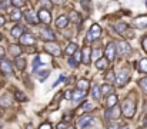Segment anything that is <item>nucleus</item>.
Here are the masks:
<instances>
[{
  "instance_id": "nucleus-1",
  "label": "nucleus",
  "mask_w": 147,
  "mask_h": 129,
  "mask_svg": "<svg viewBox=\"0 0 147 129\" xmlns=\"http://www.w3.org/2000/svg\"><path fill=\"white\" fill-rule=\"evenodd\" d=\"M121 111H123V113H124L126 118H131L134 115V112H136V106H134L133 99H130V98L124 99L123 103H121Z\"/></svg>"
},
{
  "instance_id": "nucleus-2",
  "label": "nucleus",
  "mask_w": 147,
  "mask_h": 129,
  "mask_svg": "<svg viewBox=\"0 0 147 129\" xmlns=\"http://www.w3.org/2000/svg\"><path fill=\"white\" fill-rule=\"evenodd\" d=\"M100 33H101L100 26H98V25H93V26H92V29H90V32H89V33H87V36H86V42H87V40H89V42H93V40L98 39Z\"/></svg>"
},
{
  "instance_id": "nucleus-3",
  "label": "nucleus",
  "mask_w": 147,
  "mask_h": 129,
  "mask_svg": "<svg viewBox=\"0 0 147 129\" xmlns=\"http://www.w3.org/2000/svg\"><path fill=\"white\" fill-rule=\"evenodd\" d=\"M45 47H46V50L49 52L50 55H53V56H60L61 55V50H60L59 44H56L54 42H47L45 44Z\"/></svg>"
},
{
  "instance_id": "nucleus-4",
  "label": "nucleus",
  "mask_w": 147,
  "mask_h": 129,
  "mask_svg": "<svg viewBox=\"0 0 147 129\" xmlns=\"http://www.w3.org/2000/svg\"><path fill=\"white\" fill-rule=\"evenodd\" d=\"M0 70H1V72H3L4 75H7V76L13 73V68H11V63H10V62H9L7 59H4V57H3V59L0 60Z\"/></svg>"
},
{
  "instance_id": "nucleus-5",
  "label": "nucleus",
  "mask_w": 147,
  "mask_h": 129,
  "mask_svg": "<svg viewBox=\"0 0 147 129\" xmlns=\"http://www.w3.org/2000/svg\"><path fill=\"white\" fill-rule=\"evenodd\" d=\"M114 56H116V44L113 42H110L107 44V47H106V59L109 62H113Z\"/></svg>"
},
{
  "instance_id": "nucleus-6",
  "label": "nucleus",
  "mask_w": 147,
  "mask_h": 129,
  "mask_svg": "<svg viewBox=\"0 0 147 129\" xmlns=\"http://www.w3.org/2000/svg\"><path fill=\"white\" fill-rule=\"evenodd\" d=\"M127 81H129V72H127V70H121V72L117 75V78H116V85L123 86V85H126Z\"/></svg>"
},
{
  "instance_id": "nucleus-7",
  "label": "nucleus",
  "mask_w": 147,
  "mask_h": 129,
  "mask_svg": "<svg viewBox=\"0 0 147 129\" xmlns=\"http://www.w3.org/2000/svg\"><path fill=\"white\" fill-rule=\"evenodd\" d=\"M90 125H93V118L90 115H86V116H83V118L79 119V128L80 129H86L87 126H90Z\"/></svg>"
},
{
  "instance_id": "nucleus-8",
  "label": "nucleus",
  "mask_w": 147,
  "mask_h": 129,
  "mask_svg": "<svg viewBox=\"0 0 147 129\" xmlns=\"http://www.w3.org/2000/svg\"><path fill=\"white\" fill-rule=\"evenodd\" d=\"M40 36H42V39H45V40H47V42H53L54 40V33L50 30L49 27H43L42 30H40Z\"/></svg>"
},
{
  "instance_id": "nucleus-9",
  "label": "nucleus",
  "mask_w": 147,
  "mask_h": 129,
  "mask_svg": "<svg viewBox=\"0 0 147 129\" xmlns=\"http://www.w3.org/2000/svg\"><path fill=\"white\" fill-rule=\"evenodd\" d=\"M117 47H119V52H120L121 55H124V56H126V55H129V53H130V50H131V49H130V46H129V43L126 42V40H120V42L117 43Z\"/></svg>"
},
{
  "instance_id": "nucleus-10",
  "label": "nucleus",
  "mask_w": 147,
  "mask_h": 129,
  "mask_svg": "<svg viewBox=\"0 0 147 129\" xmlns=\"http://www.w3.org/2000/svg\"><path fill=\"white\" fill-rule=\"evenodd\" d=\"M39 20H42L43 23L49 25V23H50V20H51L49 10H45V9H42V10L39 12Z\"/></svg>"
},
{
  "instance_id": "nucleus-11",
  "label": "nucleus",
  "mask_w": 147,
  "mask_h": 129,
  "mask_svg": "<svg viewBox=\"0 0 147 129\" xmlns=\"http://www.w3.org/2000/svg\"><path fill=\"white\" fill-rule=\"evenodd\" d=\"M90 53H92V49H90V47H84V49L82 50V55H80V56H82V62H83V63L87 65V63L90 62Z\"/></svg>"
},
{
  "instance_id": "nucleus-12",
  "label": "nucleus",
  "mask_w": 147,
  "mask_h": 129,
  "mask_svg": "<svg viewBox=\"0 0 147 129\" xmlns=\"http://www.w3.org/2000/svg\"><path fill=\"white\" fill-rule=\"evenodd\" d=\"M67 23H69V19H67V16H59L57 17V20H56V26L57 27H60V29H63V27H66L67 26Z\"/></svg>"
},
{
  "instance_id": "nucleus-13",
  "label": "nucleus",
  "mask_w": 147,
  "mask_h": 129,
  "mask_svg": "<svg viewBox=\"0 0 147 129\" xmlns=\"http://www.w3.org/2000/svg\"><path fill=\"white\" fill-rule=\"evenodd\" d=\"M134 25H136L137 27H140V29L146 27V26H147V16H140V17H136V19H134Z\"/></svg>"
},
{
  "instance_id": "nucleus-14",
  "label": "nucleus",
  "mask_w": 147,
  "mask_h": 129,
  "mask_svg": "<svg viewBox=\"0 0 147 129\" xmlns=\"http://www.w3.org/2000/svg\"><path fill=\"white\" fill-rule=\"evenodd\" d=\"M23 32H24V27L17 25V26H14V27L11 29V36H13V38H16V39H19V38L23 35Z\"/></svg>"
},
{
  "instance_id": "nucleus-15",
  "label": "nucleus",
  "mask_w": 147,
  "mask_h": 129,
  "mask_svg": "<svg viewBox=\"0 0 147 129\" xmlns=\"http://www.w3.org/2000/svg\"><path fill=\"white\" fill-rule=\"evenodd\" d=\"M19 39H20L22 44H33L34 43V38L32 35H22Z\"/></svg>"
},
{
  "instance_id": "nucleus-16",
  "label": "nucleus",
  "mask_w": 147,
  "mask_h": 129,
  "mask_svg": "<svg viewBox=\"0 0 147 129\" xmlns=\"http://www.w3.org/2000/svg\"><path fill=\"white\" fill-rule=\"evenodd\" d=\"M119 115H120V109L117 106L109 108V119H117Z\"/></svg>"
},
{
  "instance_id": "nucleus-17",
  "label": "nucleus",
  "mask_w": 147,
  "mask_h": 129,
  "mask_svg": "<svg viewBox=\"0 0 147 129\" xmlns=\"http://www.w3.org/2000/svg\"><path fill=\"white\" fill-rule=\"evenodd\" d=\"M10 105H11V99H10L9 95L0 96V106H1V108H7V106H10Z\"/></svg>"
},
{
  "instance_id": "nucleus-18",
  "label": "nucleus",
  "mask_w": 147,
  "mask_h": 129,
  "mask_svg": "<svg viewBox=\"0 0 147 129\" xmlns=\"http://www.w3.org/2000/svg\"><path fill=\"white\" fill-rule=\"evenodd\" d=\"M26 20H27L29 23H32V25H36V23L39 22V19L34 16V13H33L32 10H29V12L26 13Z\"/></svg>"
},
{
  "instance_id": "nucleus-19",
  "label": "nucleus",
  "mask_w": 147,
  "mask_h": 129,
  "mask_svg": "<svg viewBox=\"0 0 147 129\" xmlns=\"http://www.w3.org/2000/svg\"><path fill=\"white\" fill-rule=\"evenodd\" d=\"M9 50H10V53H11L13 56H16V57H19V56H20V53H22V49H20V46H19V44H10Z\"/></svg>"
},
{
  "instance_id": "nucleus-20",
  "label": "nucleus",
  "mask_w": 147,
  "mask_h": 129,
  "mask_svg": "<svg viewBox=\"0 0 147 129\" xmlns=\"http://www.w3.org/2000/svg\"><path fill=\"white\" fill-rule=\"evenodd\" d=\"M84 95H86V92H83V90H74L73 92V96H71V99L74 100V102H79V100H82L83 98H84Z\"/></svg>"
},
{
  "instance_id": "nucleus-21",
  "label": "nucleus",
  "mask_w": 147,
  "mask_h": 129,
  "mask_svg": "<svg viewBox=\"0 0 147 129\" xmlns=\"http://www.w3.org/2000/svg\"><path fill=\"white\" fill-rule=\"evenodd\" d=\"M77 89L86 92V90L89 89V81H87V79H80V81L77 82Z\"/></svg>"
},
{
  "instance_id": "nucleus-22",
  "label": "nucleus",
  "mask_w": 147,
  "mask_h": 129,
  "mask_svg": "<svg viewBox=\"0 0 147 129\" xmlns=\"http://www.w3.org/2000/svg\"><path fill=\"white\" fill-rule=\"evenodd\" d=\"M20 17H22V13L19 12V9H13V10H10V19H11L13 22L20 20Z\"/></svg>"
},
{
  "instance_id": "nucleus-23",
  "label": "nucleus",
  "mask_w": 147,
  "mask_h": 129,
  "mask_svg": "<svg viewBox=\"0 0 147 129\" xmlns=\"http://www.w3.org/2000/svg\"><path fill=\"white\" fill-rule=\"evenodd\" d=\"M76 50H77V44H76V43H69V44H67V47H66V53H67L69 56L74 55V53H76Z\"/></svg>"
},
{
  "instance_id": "nucleus-24",
  "label": "nucleus",
  "mask_w": 147,
  "mask_h": 129,
  "mask_svg": "<svg viewBox=\"0 0 147 129\" xmlns=\"http://www.w3.org/2000/svg\"><path fill=\"white\" fill-rule=\"evenodd\" d=\"M16 68L19 70H23L26 68V60L23 57H16Z\"/></svg>"
},
{
  "instance_id": "nucleus-25",
  "label": "nucleus",
  "mask_w": 147,
  "mask_h": 129,
  "mask_svg": "<svg viewBox=\"0 0 147 129\" xmlns=\"http://www.w3.org/2000/svg\"><path fill=\"white\" fill-rule=\"evenodd\" d=\"M92 95H93L94 99H98V100H100V98H101V90H100L98 85L93 86V89H92Z\"/></svg>"
},
{
  "instance_id": "nucleus-26",
  "label": "nucleus",
  "mask_w": 147,
  "mask_h": 129,
  "mask_svg": "<svg viewBox=\"0 0 147 129\" xmlns=\"http://www.w3.org/2000/svg\"><path fill=\"white\" fill-rule=\"evenodd\" d=\"M116 103H117V96H116V95H110V96L107 98V105H109V108L116 106Z\"/></svg>"
},
{
  "instance_id": "nucleus-27",
  "label": "nucleus",
  "mask_w": 147,
  "mask_h": 129,
  "mask_svg": "<svg viewBox=\"0 0 147 129\" xmlns=\"http://www.w3.org/2000/svg\"><path fill=\"white\" fill-rule=\"evenodd\" d=\"M116 29H117V32H119V33H123V35H124V33H126V30H127V25H126V23H123V22H120V23H117V27H116Z\"/></svg>"
},
{
  "instance_id": "nucleus-28",
  "label": "nucleus",
  "mask_w": 147,
  "mask_h": 129,
  "mask_svg": "<svg viewBox=\"0 0 147 129\" xmlns=\"http://www.w3.org/2000/svg\"><path fill=\"white\" fill-rule=\"evenodd\" d=\"M14 96H16V99H17V100H20V102H26V100H27V98H26V95H24L23 92H19V90H16Z\"/></svg>"
},
{
  "instance_id": "nucleus-29",
  "label": "nucleus",
  "mask_w": 147,
  "mask_h": 129,
  "mask_svg": "<svg viewBox=\"0 0 147 129\" xmlns=\"http://www.w3.org/2000/svg\"><path fill=\"white\" fill-rule=\"evenodd\" d=\"M49 76V70H43V72H39V75H37V79L40 81V82H43L46 78Z\"/></svg>"
},
{
  "instance_id": "nucleus-30",
  "label": "nucleus",
  "mask_w": 147,
  "mask_h": 129,
  "mask_svg": "<svg viewBox=\"0 0 147 129\" xmlns=\"http://www.w3.org/2000/svg\"><path fill=\"white\" fill-rule=\"evenodd\" d=\"M96 66H97V69H104V68L107 66V62H106V59H97V63H96Z\"/></svg>"
},
{
  "instance_id": "nucleus-31",
  "label": "nucleus",
  "mask_w": 147,
  "mask_h": 129,
  "mask_svg": "<svg viewBox=\"0 0 147 129\" xmlns=\"http://www.w3.org/2000/svg\"><path fill=\"white\" fill-rule=\"evenodd\" d=\"M111 86L110 85H103V87H100V90H101V95H107V93H110L111 92Z\"/></svg>"
},
{
  "instance_id": "nucleus-32",
  "label": "nucleus",
  "mask_w": 147,
  "mask_h": 129,
  "mask_svg": "<svg viewBox=\"0 0 147 129\" xmlns=\"http://www.w3.org/2000/svg\"><path fill=\"white\" fill-rule=\"evenodd\" d=\"M139 66H140V70H142V72L147 73V59H142Z\"/></svg>"
},
{
  "instance_id": "nucleus-33",
  "label": "nucleus",
  "mask_w": 147,
  "mask_h": 129,
  "mask_svg": "<svg viewBox=\"0 0 147 129\" xmlns=\"http://www.w3.org/2000/svg\"><path fill=\"white\" fill-rule=\"evenodd\" d=\"M10 1H11V4H13V6H16L17 9L26 4V1H24V0H10Z\"/></svg>"
},
{
  "instance_id": "nucleus-34",
  "label": "nucleus",
  "mask_w": 147,
  "mask_h": 129,
  "mask_svg": "<svg viewBox=\"0 0 147 129\" xmlns=\"http://www.w3.org/2000/svg\"><path fill=\"white\" fill-rule=\"evenodd\" d=\"M83 111H84V112H90V111H93V105L89 103V102H86V103L83 105Z\"/></svg>"
},
{
  "instance_id": "nucleus-35",
  "label": "nucleus",
  "mask_w": 147,
  "mask_h": 129,
  "mask_svg": "<svg viewBox=\"0 0 147 129\" xmlns=\"http://www.w3.org/2000/svg\"><path fill=\"white\" fill-rule=\"evenodd\" d=\"M82 6L84 10H89L90 12V1L89 0H82Z\"/></svg>"
},
{
  "instance_id": "nucleus-36",
  "label": "nucleus",
  "mask_w": 147,
  "mask_h": 129,
  "mask_svg": "<svg viewBox=\"0 0 147 129\" xmlns=\"http://www.w3.org/2000/svg\"><path fill=\"white\" fill-rule=\"evenodd\" d=\"M42 6H43L45 10H49L50 7H51V4H50L49 0H42Z\"/></svg>"
},
{
  "instance_id": "nucleus-37",
  "label": "nucleus",
  "mask_w": 147,
  "mask_h": 129,
  "mask_svg": "<svg viewBox=\"0 0 147 129\" xmlns=\"http://www.w3.org/2000/svg\"><path fill=\"white\" fill-rule=\"evenodd\" d=\"M9 3H10V0H3V1L0 3V10L7 9V7H9Z\"/></svg>"
},
{
  "instance_id": "nucleus-38",
  "label": "nucleus",
  "mask_w": 147,
  "mask_h": 129,
  "mask_svg": "<svg viewBox=\"0 0 147 129\" xmlns=\"http://www.w3.org/2000/svg\"><path fill=\"white\" fill-rule=\"evenodd\" d=\"M140 86H142V89L147 93V78H144V79H142V81H140Z\"/></svg>"
},
{
  "instance_id": "nucleus-39",
  "label": "nucleus",
  "mask_w": 147,
  "mask_h": 129,
  "mask_svg": "<svg viewBox=\"0 0 147 129\" xmlns=\"http://www.w3.org/2000/svg\"><path fill=\"white\" fill-rule=\"evenodd\" d=\"M71 20H73L74 23H76V22H77V23H80V16H79L77 13H74V12H73V13H71Z\"/></svg>"
},
{
  "instance_id": "nucleus-40",
  "label": "nucleus",
  "mask_w": 147,
  "mask_h": 129,
  "mask_svg": "<svg viewBox=\"0 0 147 129\" xmlns=\"http://www.w3.org/2000/svg\"><path fill=\"white\" fill-rule=\"evenodd\" d=\"M100 55H101V53H100V49H94V50H93V59H94V60H97L98 57H100Z\"/></svg>"
},
{
  "instance_id": "nucleus-41",
  "label": "nucleus",
  "mask_w": 147,
  "mask_h": 129,
  "mask_svg": "<svg viewBox=\"0 0 147 129\" xmlns=\"http://www.w3.org/2000/svg\"><path fill=\"white\" fill-rule=\"evenodd\" d=\"M106 81H114V75H113V72H109V73L106 75Z\"/></svg>"
},
{
  "instance_id": "nucleus-42",
  "label": "nucleus",
  "mask_w": 147,
  "mask_h": 129,
  "mask_svg": "<svg viewBox=\"0 0 147 129\" xmlns=\"http://www.w3.org/2000/svg\"><path fill=\"white\" fill-rule=\"evenodd\" d=\"M69 65H70V66H71V68H74V66H77V60H76V59H73V57H71V59H70V60H69Z\"/></svg>"
},
{
  "instance_id": "nucleus-43",
  "label": "nucleus",
  "mask_w": 147,
  "mask_h": 129,
  "mask_svg": "<svg viewBox=\"0 0 147 129\" xmlns=\"http://www.w3.org/2000/svg\"><path fill=\"white\" fill-rule=\"evenodd\" d=\"M57 129H66V124H64V122H60V124L57 125Z\"/></svg>"
},
{
  "instance_id": "nucleus-44",
  "label": "nucleus",
  "mask_w": 147,
  "mask_h": 129,
  "mask_svg": "<svg viewBox=\"0 0 147 129\" xmlns=\"http://www.w3.org/2000/svg\"><path fill=\"white\" fill-rule=\"evenodd\" d=\"M40 129H51V126H50V124H43L40 126Z\"/></svg>"
},
{
  "instance_id": "nucleus-45",
  "label": "nucleus",
  "mask_w": 147,
  "mask_h": 129,
  "mask_svg": "<svg viewBox=\"0 0 147 129\" xmlns=\"http://www.w3.org/2000/svg\"><path fill=\"white\" fill-rule=\"evenodd\" d=\"M143 47H144V50L147 52V36L143 39Z\"/></svg>"
},
{
  "instance_id": "nucleus-46",
  "label": "nucleus",
  "mask_w": 147,
  "mask_h": 129,
  "mask_svg": "<svg viewBox=\"0 0 147 129\" xmlns=\"http://www.w3.org/2000/svg\"><path fill=\"white\" fill-rule=\"evenodd\" d=\"M39 63H40V59H39V57H36V60H34L33 66H34V68H37V66H39Z\"/></svg>"
},
{
  "instance_id": "nucleus-47",
  "label": "nucleus",
  "mask_w": 147,
  "mask_h": 129,
  "mask_svg": "<svg viewBox=\"0 0 147 129\" xmlns=\"http://www.w3.org/2000/svg\"><path fill=\"white\" fill-rule=\"evenodd\" d=\"M4 23H6V19H4L3 16H0V27H1V26H3Z\"/></svg>"
},
{
  "instance_id": "nucleus-48",
  "label": "nucleus",
  "mask_w": 147,
  "mask_h": 129,
  "mask_svg": "<svg viewBox=\"0 0 147 129\" xmlns=\"http://www.w3.org/2000/svg\"><path fill=\"white\" fill-rule=\"evenodd\" d=\"M3 57H4V49H3V47H0V60H1Z\"/></svg>"
},
{
  "instance_id": "nucleus-49",
  "label": "nucleus",
  "mask_w": 147,
  "mask_h": 129,
  "mask_svg": "<svg viewBox=\"0 0 147 129\" xmlns=\"http://www.w3.org/2000/svg\"><path fill=\"white\" fill-rule=\"evenodd\" d=\"M51 1H53L54 4H63V3H64V0H51Z\"/></svg>"
},
{
  "instance_id": "nucleus-50",
  "label": "nucleus",
  "mask_w": 147,
  "mask_h": 129,
  "mask_svg": "<svg viewBox=\"0 0 147 129\" xmlns=\"http://www.w3.org/2000/svg\"><path fill=\"white\" fill-rule=\"evenodd\" d=\"M66 98H67V99H71V92H70V90L66 92Z\"/></svg>"
},
{
  "instance_id": "nucleus-51",
  "label": "nucleus",
  "mask_w": 147,
  "mask_h": 129,
  "mask_svg": "<svg viewBox=\"0 0 147 129\" xmlns=\"http://www.w3.org/2000/svg\"><path fill=\"white\" fill-rule=\"evenodd\" d=\"M109 129H119V125H116V124H113V125H110Z\"/></svg>"
},
{
  "instance_id": "nucleus-52",
  "label": "nucleus",
  "mask_w": 147,
  "mask_h": 129,
  "mask_svg": "<svg viewBox=\"0 0 147 129\" xmlns=\"http://www.w3.org/2000/svg\"><path fill=\"white\" fill-rule=\"evenodd\" d=\"M3 113H4V111H3V108H1V106H0V118H1V116H3Z\"/></svg>"
},
{
  "instance_id": "nucleus-53",
  "label": "nucleus",
  "mask_w": 147,
  "mask_h": 129,
  "mask_svg": "<svg viewBox=\"0 0 147 129\" xmlns=\"http://www.w3.org/2000/svg\"><path fill=\"white\" fill-rule=\"evenodd\" d=\"M86 129H96V126H92V125H90V126H87Z\"/></svg>"
},
{
  "instance_id": "nucleus-54",
  "label": "nucleus",
  "mask_w": 147,
  "mask_h": 129,
  "mask_svg": "<svg viewBox=\"0 0 147 129\" xmlns=\"http://www.w3.org/2000/svg\"><path fill=\"white\" fill-rule=\"evenodd\" d=\"M120 129H130V128H129V126L126 125V126H121V128H120Z\"/></svg>"
},
{
  "instance_id": "nucleus-55",
  "label": "nucleus",
  "mask_w": 147,
  "mask_h": 129,
  "mask_svg": "<svg viewBox=\"0 0 147 129\" xmlns=\"http://www.w3.org/2000/svg\"><path fill=\"white\" fill-rule=\"evenodd\" d=\"M67 129H74V128H67Z\"/></svg>"
},
{
  "instance_id": "nucleus-56",
  "label": "nucleus",
  "mask_w": 147,
  "mask_h": 129,
  "mask_svg": "<svg viewBox=\"0 0 147 129\" xmlns=\"http://www.w3.org/2000/svg\"><path fill=\"white\" fill-rule=\"evenodd\" d=\"M0 40H1V35H0Z\"/></svg>"
},
{
  "instance_id": "nucleus-57",
  "label": "nucleus",
  "mask_w": 147,
  "mask_h": 129,
  "mask_svg": "<svg viewBox=\"0 0 147 129\" xmlns=\"http://www.w3.org/2000/svg\"><path fill=\"white\" fill-rule=\"evenodd\" d=\"M146 3H147V0H146Z\"/></svg>"
},
{
  "instance_id": "nucleus-58",
  "label": "nucleus",
  "mask_w": 147,
  "mask_h": 129,
  "mask_svg": "<svg viewBox=\"0 0 147 129\" xmlns=\"http://www.w3.org/2000/svg\"><path fill=\"white\" fill-rule=\"evenodd\" d=\"M144 129H147V128H144Z\"/></svg>"
}]
</instances>
